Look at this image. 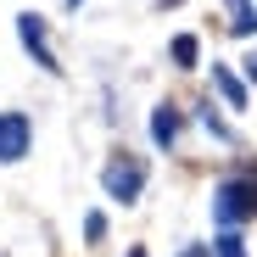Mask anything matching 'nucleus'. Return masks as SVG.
Masks as SVG:
<instances>
[{"label": "nucleus", "mask_w": 257, "mask_h": 257, "mask_svg": "<svg viewBox=\"0 0 257 257\" xmlns=\"http://www.w3.org/2000/svg\"><path fill=\"white\" fill-rule=\"evenodd\" d=\"M212 218H218L224 229L257 218V174H235V179H224L218 190H212Z\"/></svg>", "instance_id": "obj_1"}, {"label": "nucleus", "mask_w": 257, "mask_h": 257, "mask_svg": "<svg viewBox=\"0 0 257 257\" xmlns=\"http://www.w3.org/2000/svg\"><path fill=\"white\" fill-rule=\"evenodd\" d=\"M101 190L112 196V201H135L140 190H146V162H135V157H112L106 168H101Z\"/></svg>", "instance_id": "obj_2"}, {"label": "nucleus", "mask_w": 257, "mask_h": 257, "mask_svg": "<svg viewBox=\"0 0 257 257\" xmlns=\"http://www.w3.org/2000/svg\"><path fill=\"white\" fill-rule=\"evenodd\" d=\"M17 34H23V45H28V56L45 67L51 78H62V62H56V51H51V34H45V17H34V12H23L17 17Z\"/></svg>", "instance_id": "obj_3"}, {"label": "nucleus", "mask_w": 257, "mask_h": 257, "mask_svg": "<svg viewBox=\"0 0 257 257\" xmlns=\"http://www.w3.org/2000/svg\"><path fill=\"white\" fill-rule=\"evenodd\" d=\"M34 146V123L23 112H0V162H23Z\"/></svg>", "instance_id": "obj_4"}, {"label": "nucleus", "mask_w": 257, "mask_h": 257, "mask_svg": "<svg viewBox=\"0 0 257 257\" xmlns=\"http://www.w3.org/2000/svg\"><path fill=\"white\" fill-rule=\"evenodd\" d=\"M179 128H185V112H179V106H157V112H151V140H157L162 151L179 146Z\"/></svg>", "instance_id": "obj_5"}, {"label": "nucleus", "mask_w": 257, "mask_h": 257, "mask_svg": "<svg viewBox=\"0 0 257 257\" xmlns=\"http://www.w3.org/2000/svg\"><path fill=\"white\" fill-rule=\"evenodd\" d=\"M212 90H218V95H224V106H235V112L246 106V84H240L224 62H212Z\"/></svg>", "instance_id": "obj_6"}, {"label": "nucleus", "mask_w": 257, "mask_h": 257, "mask_svg": "<svg viewBox=\"0 0 257 257\" xmlns=\"http://www.w3.org/2000/svg\"><path fill=\"white\" fill-rule=\"evenodd\" d=\"M229 12H235V17H229V28H235L240 39H246V34H257V6H251V0H229Z\"/></svg>", "instance_id": "obj_7"}, {"label": "nucleus", "mask_w": 257, "mask_h": 257, "mask_svg": "<svg viewBox=\"0 0 257 257\" xmlns=\"http://www.w3.org/2000/svg\"><path fill=\"white\" fill-rule=\"evenodd\" d=\"M196 51H201L196 34H179V39H174V67H196Z\"/></svg>", "instance_id": "obj_8"}, {"label": "nucleus", "mask_w": 257, "mask_h": 257, "mask_svg": "<svg viewBox=\"0 0 257 257\" xmlns=\"http://www.w3.org/2000/svg\"><path fill=\"white\" fill-rule=\"evenodd\" d=\"M212 257H246V246H240V235H235V229H224L218 240H212Z\"/></svg>", "instance_id": "obj_9"}, {"label": "nucleus", "mask_w": 257, "mask_h": 257, "mask_svg": "<svg viewBox=\"0 0 257 257\" xmlns=\"http://www.w3.org/2000/svg\"><path fill=\"white\" fill-rule=\"evenodd\" d=\"M84 235H90V246L106 235V218H101V212H90V218H84Z\"/></svg>", "instance_id": "obj_10"}, {"label": "nucleus", "mask_w": 257, "mask_h": 257, "mask_svg": "<svg viewBox=\"0 0 257 257\" xmlns=\"http://www.w3.org/2000/svg\"><path fill=\"white\" fill-rule=\"evenodd\" d=\"M179 257H212V246H201V240H196V246H185Z\"/></svg>", "instance_id": "obj_11"}, {"label": "nucleus", "mask_w": 257, "mask_h": 257, "mask_svg": "<svg viewBox=\"0 0 257 257\" xmlns=\"http://www.w3.org/2000/svg\"><path fill=\"white\" fill-rule=\"evenodd\" d=\"M246 78H251V84H257V56H246Z\"/></svg>", "instance_id": "obj_12"}, {"label": "nucleus", "mask_w": 257, "mask_h": 257, "mask_svg": "<svg viewBox=\"0 0 257 257\" xmlns=\"http://www.w3.org/2000/svg\"><path fill=\"white\" fill-rule=\"evenodd\" d=\"M78 6H84V0H67V12H78Z\"/></svg>", "instance_id": "obj_13"}]
</instances>
